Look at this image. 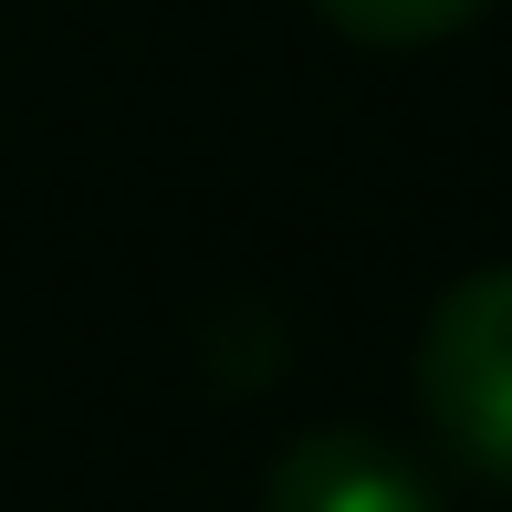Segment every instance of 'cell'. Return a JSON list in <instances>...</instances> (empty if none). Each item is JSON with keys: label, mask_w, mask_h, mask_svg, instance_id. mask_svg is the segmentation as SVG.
<instances>
[{"label": "cell", "mask_w": 512, "mask_h": 512, "mask_svg": "<svg viewBox=\"0 0 512 512\" xmlns=\"http://www.w3.org/2000/svg\"><path fill=\"white\" fill-rule=\"evenodd\" d=\"M272 512H439L429 481L366 429H314L272 460Z\"/></svg>", "instance_id": "cell-2"}, {"label": "cell", "mask_w": 512, "mask_h": 512, "mask_svg": "<svg viewBox=\"0 0 512 512\" xmlns=\"http://www.w3.org/2000/svg\"><path fill=\"white\" fill-rule=\"evenodd\" d=\"M335 32H356V42H439L450 21H471L481 0H314Z\"/></svg>", "instance_id": "cell-3"}, {"label": "cell", "mask_w": 512, "mask_h": 512, "mask_svg": "<svg viewBox=\"0 0 512 512\" xmlns=\"http://www.w3.org/2000/svg\"><path fill=\"white\" fill-rule=\"evenodd\" d=\"M418 398L471 471L512 481V262L471 272L418 335Z\"/></svg>", "instance_id": "cell-1"}]
</instances>
